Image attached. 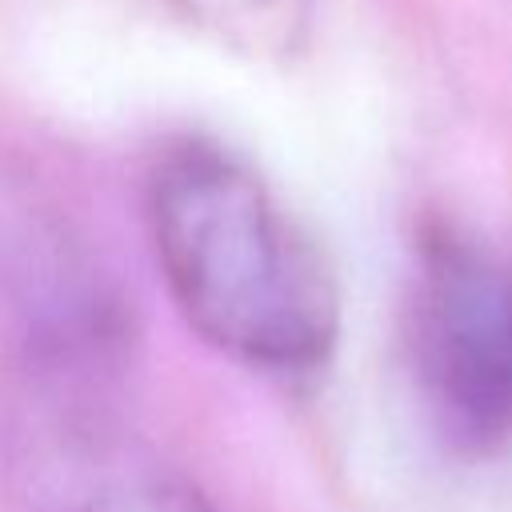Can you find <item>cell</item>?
<instances>
[{"mask_svg": "<svg viewBox=\"0 0 512 512\" xmlns=\"http://www.w3.org/2000/svg\"><path fill=\"white\" fill-rule=\"evenodd\" d=\"M408 348L420 400L448 448H512V248L448 224L428 228Z\"/></svg>", "mask_w": 512, "mask_h": 512, "instance_id": "obj_2", "label": "cell"}, {"mask_svg": "<svg viewBox=\"0 0 512 512\" xmlns=\"http://www.w3.org/2000/svg\"><path fill=\"white\" fill-rule=\"evenodd\" d=\"M24 512H220L212 496L88 408H52L16 448Z\"/></svg>", "mask_w": 512, "mask_h": 512, "instance_id": "obj_3", "label": "cell"}, {"mask_svg": "<svg viewBox=\"0 0 512 512\" xmlns=\"http://www.w3.org/2000/svg\"><path fill=\"white\" fill-rule=\"evenodd\" d=\"M148 232L188 328L264 372H312L340 336L320 244L264 176L216 140H176L148 176Z\"/></svg>", "mask_w": 512, "mask_h": 512, "instance_id": "obj_1", "label": "cell"}, {"mask_svg": "<svg viewBox=\"0 0 512 512\" xmlns=\"http://www.w3.org/2000/svg\"><path fill=\"white\" fill-rule=\"evenodd\" d=\"M200 32L248 60H292L312 28V0H168Z\"/></svg>", "mask_w": 512, "mask_h": 512, "instance_id": "obj_4", "label": "cell"}]
</instances>
